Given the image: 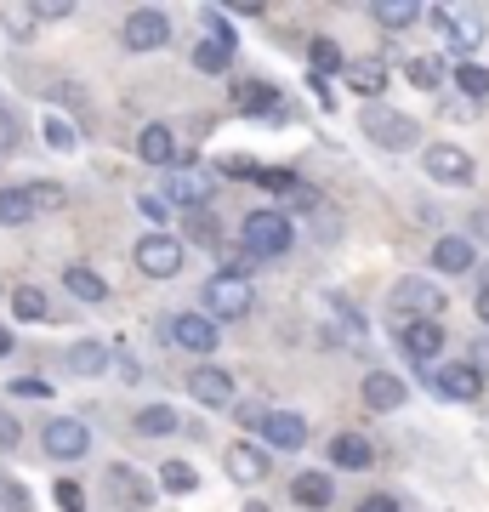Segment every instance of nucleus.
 Listing matches in <instances>:
<instances>
[{
    "label": "nucleus",
    "instance_id": "8",
    "mask_svg": "<svg viewBox=\"0 0 489 512\" xmlns=\"http://www.w3.org/2000/svg\"><path fill=\"white\" fill-rule=\"evenodd\" d=\"M40 444H46V456H57V461H80V456L91 450V433H86V421L57 416V421H46Z\"/></svg>",
    "mask_w": 489,
    "mask_h": 512
},
{
    "label": "nucleus",
    "instance_id": "25",
    "mask_svg": "<svg viewBox=\"0 0 489 512\" xmlns=\"http://www.w3.org/2000/svg\"><path fill=\"white\" fill-rule=\"evenodd\" d=\"M69 370H74V376H103V370H109V348H97V342H74V348H69Z\"/></svg>",
    "mask_w": 489,
    "mask_h": 512
},
{
    "label": "nucleus",
    "instance_id": "33",
    "mask_svg": "<svg viewBox=\"0 0 489 512\" xmlns=\"http://www.w3.org/2000/svg\"><path fill=\"white\" fill-rule=\"evenodd\" d=\"M171 427H177V410H171V404H148V410H137V433H148V439H154V433H171Z\"/></svg>",
    "mask_w": 489,
    "mask_h": 512
},
{
    "label": "nucleus",
    "instance_id": "47",
    "mask_svg": "<svg viewBox=\"0 0 489 512\" xmlns=\"http://www.w3.org/2000/svg\"><path fill=\"white\" fill-rule=\"evenodd\" d=\"M0 507H6V512H29V490H23V484H6Z\"/></svg>",
    "mask_w": 489,
    "mask_h": 512
},
{
    "label": "nucleus",
    "instance_id": "23",
    "mask_svg": "<svg viewBox=\"0 0 489 512\" xmlns=\"http://www.w3.org/2000/svg\"><path fill=\"white\" fill-rule=\"evenodd\" d=\"M290 495H296V501H302V507H330V495H336V484H330L325 473H302L296 478V484H290Z\"/></svg>",
    "mask_w": 489,
    "mask_h": 512
},
{
    "label": "nucleus",
    "instance_id": "24",
    "mask_svg": "<svg viewBox=\"0 0 489 512\" xmlns=\"http://www.w3.org/2000/svg\"><path fill=\"white\" fill-rule=\"evenodd\" d=\"M63 285H69L80 302H103V296H109V279L91 274V268H63Z\"/></svg>",
    "mask_w": 489,
    "mask_h": 512
},
{
    "label": "nucleus",
    "instance_id": "9",
    "mask_svg": "<svg viewBox=\"0 0 489 512\" xmlns=\"http://www.w3.org/2000/svg\"><path fill=\"white\" fill-rule=\"evenodd\" d=\"M188 393L205 404V410H234V376L217 365H200L194 376H188Z\"/></svg>",
    "mask_w": 489,
    "mask_h": 512
},
{
    "label": "nucleus",
    "instance_id": "12",
    "mask_svg": "<svg viewBox=\"0 0 489 512\" xmlns=\"http://www.w3.org/2000/svg\"><path fill=\"white\" fill-rule=\"evenodd\" d=\"M171 336H177V348H188V353H217V325L205 319V313H177L171 319Z\"/></svg>",
    "mask_w": 489,
    "mask_h": 512
},
{
    "label": "nucleus",
    "instance_id": "28",
    "mask_svg": "<svg viewBox=\"0 0 489 512\" xmlns=\"http://www.w3.org/2000/svg\"><path fill=\"white\" fill-rule=\"evenodd\" d=\"M308 57H313V74H319V80L342 69V46H336V40H325V35L308 40Z\"/></svg>",
    "mask_w": 489,
    "mask_h": 512
},
{
    "label": "nucleus",
    "instance_id": "32",
    "mask_svg": "<svg viewBox=\"0 0 489 512\" xmlns=\"http://www.w3.org/2000/svg\"><path fill=\"white\" fill-rule=\"evenodd\" d=\"M455 86H461V97L484 103V97H489V69H478V63H461V69H455Z\"/></svg>",
    "mask_w": 489,
    "mask_h": 512
},
{
    "label": "nucleus",
    "instance_id": "18",
    "mask_svg": "<svg viewBox=\"0 0 489 512\" xmlns=\"http://www.w3.org/2000/svg\"><path fill=\"white\" fill-rule=\"evenodd\" d=\"M359 393H364V404H370V410H399V404H404V382L393 376V370H370Z\"/></svg>",
    "mask_w": 489,
    "mask_h": 512
},
{
    "label": "nucleus",
    "instance_id": "2",
    "mask_svg": "<svg viewBox=\"0 0 489 512\" xmlns=\"http://www.w3.org/2000/svg\"><path fill=\"white\" fill-rule=\"evenodd\" d=\"M290 239H296V228H290L285 211H251L245 228H239L245 256H279V251H290Z\"/></svg>",
    "mask_w": 489,
    "mask_h": 512
},
{
    "label": "nucleus",
    "instance_id": "10",
    "mask_svg": "<svg viewBox=\"0 0 489 512\" xmlns=\"http://www.w3.org/2000/svg\"><path fill=\"white\" fill-rule=\"evenodd\" d=\"M228 63H234V29H228L222 18H211V40L194 46V69H200V74H222Z\"/></svg>",
    "mask_w": 489,
    "mask_h": 512
},
{
    "label": "nucleus",
    "instance_id": "16",
    "mask_svg": "<svg viewBox=\"0 0 489 512\" xmlns=\"http://www.w3.org/2000/svg\"><path fill=\"white\" fill-rule=\"evenodd\" d=\"M330 461L347 467V473H364V467L376 461V444L364 439V433H336V439H330Z\"/></svg>",
    "mask_w": 489,
    "mask_h": 512
},
{
    "label": "nucleus",
    "instance_id": "31",
    "mask_svg": "<svg viewBox=\"0 0 489 512\" xmlns=\"http://www.w3.org/2000/svg\"><path fill=\"white\" fill-rule=\"evenodd\" d=\"M160 484H165V490H177V495H194V490H200V473H194L188 461H165Z\"/></svg>",
    "mask_w": 489,
    "mask_h": 512
},
{
    "label": "nucleus",
    "instance_id": "44",
    "mask_svg": "<svg viewBox=\"0 0 489 512\" xmlns=\"http://www.w3.org/2000/svg\"><path fill=\"white\" fill-rule=\"evenodd\" d=\"M285 200H290V211H313V205H319V188H313V183H296Z\"/></svg>",
    "mask_w": 489,
    "mask_h": 512
},
{
    "label": "nucleus",
    "instance_id": "4",
    "mask_svg": "<svg viewBox=\"0 0 489 512\" xmlns=\"http://www.w3.org/2000/svg\"><path fill=\"white\" fill-rule=\"evenodd\" d=\"M364 131H370V143H381V148H393V154H404V148H416V120L410 114H393V109H364Z\"/></svg>",
    "mask_w": 489,
    "mask_h": 512
},
{
    "label": "nucleus",
    "instance_id": "7",
    "mask_svg": "<svg viewBox=\"0 0 489 512\" xmlns=\"http://www.w3.org/2000/svg\"><path fill=\"white\" fill-rule=\"evenodd\" d=\"M137 268H143L148 279L182 274V245L171 234H143V239H137Z\"/></svg>",
    "mask_w": 489,
    "mask_h": 512
},
{
    "label": "nucleus",
    "instance_id": "40",
    "mask_svg": "<svg viewBox=\"0 0 489 512\" xmlns=\"http://www.w3.org/2000/svg\"><path fill=\"white\" fill-rule=\"evenodd\" d=\"M410 80H416L421 92H433L438 80H444V63H438V57H416V63H410Z\"/></svg>",
    "mask_w": 489,
    "mask_h": 512
},
{
    "label": "nucleus",
    "instance_id": "48",
    "mask_svg": "<svg viewBox=\"0 0 489 512\" xmlns=\"http://www.w3.org/2000/svg\"><path fill=\"white\" fill-rule=\"evenodd\" d=\"M359 512H399V495H364Z\"/></svg>",
    "mask_w": 489,
    "mask_h": 512
},
{
    "label": "nucleus",
    "instance_id": "38",
    "mask_svg": "<svg viewBox=\"0 0 489 512\" xmlns=\"http://www.w3.org/2000/svg\"><path fill=\"white\" fill-rule=\"evenodd\" d=\"M217 234H222V228H217V217H211L205 205H200V211H188V239H200V245H217Z\"/></svg>",
    "mask_w": 489,
    "mask_h": 512
},
{
    "label": "nucleus",
    "instance_id": "19",
    "mask_svg": "<svg viewBox=\"0 0 489 512\" xmlns=\"http://www.w3.org/2000/svg\"><path fill=\"white\" fill-rule=\"evenodd\" d=\"M342 69H347V86H353L359 97L387 92V63H381V57H359V63H342Z\"/></svg>",
    "mask_w": 489,
    "mask_h": 512
},
{
    "label": "nucleus",
    "instance_id": "1",
    "mask_svg": "<svg viewBox=\"0 0 489 512\" xmlns=\"http://www.w3.org/2000/svg\"><path fill=\"white\" fill-rule=\"evenodd\" d=\"M251 279L245 274H228V268H222V274H211L205 279V319H211V325H217V319H245V313H251Z\"/></svg>",
    "mask_w": 489,
    "mask_h": 512
},
{
    "label": "nucleus",
    "instance_id": "15",
    "mask_svg": "<svg viewBox=\"0 0 489 512\" xmlns=\"http://www.w3.org/2000/svg\"><path fill=\"white\" fill-rule=\"evenodd\" d=\"M399 342H404V353H410L416 365H427V359H433V353L444 348V325H438V319H410Z\"/></svg>",
    "mask_w": 489,
    "mask_h": 512
},
{
    "label": "nucleus",
    "instance_id": "45",
    "mask_svg": "<svg viewBox=\"0 0 489 512\" xmlns=\"http://www.w3.org/2000/svg\"><path fill=\"white\" fill-rule=\"evenodd\" d=\"M18 439H23L18 416H12V410H0V450H18Z\"/></svg>",
    "mask_w": 489,
    "mask_h": 512
},
{
    "label": "nucleus",
    "instance_id": "20",
    "mask_svg": "<svg viewBox=\"0 0 489 512\" xmlns=\"http://www.w3.org/2000/svg\"><path fill=\"white\" fill-rule=\"evenodd\" d=\"M433 268H438V274H467V268H478V262H472V239L444 234L433 245Z\"/></svg>",
    "mask_w": 489,
    "mask_h": 512
},
{
    "label": "nucleus",
    "instance_id": "13",
    "mask_svg": "<svg viewBox=\"0 0 489 512\" xmlns=\"http://www.w3.org/2000/svg\"><path fill=\"white\" fill-rule=\"evenodd\" d=\"M211 188H217V177H205L200 165H182L177 177L165 183V194H171L177 205H188V211H200V205L211 200Z\"/></svg>",
    "mask_w": 489,
    "mask_h": 512
},
{
    "label": "nucleus",
    "instance_id": "11",
    "mask_svg": "<svg viewBox=\"0 0 489 512\" xmlns=\"http://www.w3.org/2000/svg\"><path fill=\"white\" fill-rule=\"evenodd\" d=\"M393 308L416 313V319H433V313H444V291H438V285H427V279H399Z\"/></svg>",
    "mask_w": 489,
    "mask_h": 512
},
{
    "label": "nucleus",
    "instance_id": "34",
    "mask_svg": "<svg viewBox=\"0 0 489 512\" xmlns=\"http://www.w3.org/2000/svg\"><path fill=\"white\" fill-rule=\"evenodd\" d=\"M12 308H18V319H52V313H46V296H40L35 285H18V291H12Z\"/></svg>",
    "mask_w": 489,
    "mask_h": 512
},
{
    "label": "nucleus",
    "instance_id": "5",
    "mask_svg": "<svg viewBox=\"0 0 489 512\" xmlns=\"http://www.w3.org/2000/svg\"><path fill=\"white\" fill-rule=\"evenodd\" d=\"M103 490H109V501H114L120 512H143L148 501H154V484H148L137 467H120V461L103 473Z\"/></svg>",
    "mask_w": 489,
    "mask_h": 512
},
{
    "label": "nucleus",
    "instance_id": "39",
    "mask_svg": "<svg viewBox=\"0 0 489 512\" xmlns=\"http://www.w3.org/2000/svg\"><path fill=\"white\" fill-rule=\"evenodd\" d=\"M52 501H57V512H86V490H80L74 478H57Z\"/></svg>",
    "mask_w": 489,
    "mask_h": 512
},
{
    "label": "nucleus",
    "instance_id": "6",
    "mask_svg": "<svg viewBox=\"0 0 489 512\" xmlns=\"http://www.w3.org/2000/svg\"><path fill=\"white\" fill-rule=\"evenodd\" d=\"M120 40H126L131 52H160L165 40H171V18L154 12V6H137L126 18V29H120Z\"/></svg>",
    "mask_w": 489,
    "mask_h": 512
},
{
    "label": "nucleus",
    "instance_id": "26",
    "mask_svg": "<svg viewBox=\"0 0 489 512\" xmlns=\"http://www.w3.org/2000/svg\"><path fill=\"white\" fill-rule=\"evenodd\" d=\"M279 97H273V86L268 80H239L234 86V109H245V114H256V109H273Z\"/></svg>",
    "mask_w": 489,
    "mask_h": 512
},
{
    "label": "nucleus",
    "instance_id": "14",
    "mask_svg": "<svg viewBox=\"0 0 489 512\" xmlns=\"http://www.w3.org/2000/svg\"><path fill=\"white\" fill-rule=\"evenodd\" d=\"M262 433H268L273 450H302L308 444V421L296 416V410H268L262 416Z\"/></svg>",
    "mask_w": 489,
    "mask_h": 512
},
{
    "label": "nucleus",
    "instance_id": "51",
    "mask_svg": "<svg viewBox=\"0 0 489 512\" xmlns=\"http://www.w3.org/2000/svg\"><path fill=\"white\" fill-rule=\"evenodd\" d=\"M0 143H12V109H6V97H0Z\"/></svg>",
    "mask_w": 489,
    "mask_h": 512
},
{
    "label": "nucleus",
    "instance_id": "27",
    "mask_svg": "<svg viewBox=\"0 0 489 512\" xmlns=\"http://www.w3.org/2000/svg\"><path fill=\"white\" fill-rule=\"evenodd\" d=\"M416 18H421L416 0H381V6H376V23H381V29H410Z\"/></svg>",
    "mask_w": 489,
    "mask_h": 512
},
{
    "label": "nucleus",
    "instance_id": "52",
    "mask_svg": "<svg viewBox=\"0 0 489 512\" xmlns=\"http://www.w3.org/2000/svg\"><path fill=\"white\" fill-rule=\"evenodd\" d=\"M478 319H484V325H489V285H484V291H478Z\"/></svg>",
    "mask_w": 489,
    "mask_h": 512
},
{
    "label": "nucleus",
    "instance_id": "3",
    "mask_svg": "<svg viewBox=\"0 0 489 512\" xmlns=\"http://www.w3.org/2000/svg\"><path fill=\"white\" fill-rule=\"evenodd\" d=\"M421 165H427V177H433V183H444V188L478 183V165H472V154H467V148H455V143H433L427 154H421Z\"/></svg>",
    "mask_w": 489,
    "mask_h": 512
},
{
    "label": "nucleus",
    "instance_id": "50",
    "mask_svg": "<svg viewBox=\"0 0 489 512\" xmlns=\"http://www.w3.org/2000/svg\"><path fill=\"white\" fill-rule=\"evenodd\" d=\"M234 416H239V427H262L268 410H262V404H234Z\"/></svg>",
    "mask_w": 489,
    "mask_h": 512
},
{
    "label": "nucleus",
    "instance_id": "22",
    "mask_svg": "<svg viewBox=\"0 0 489 512\" xmlns=\"http://www.w3.org/2000/svg\"><path fill=\"white\" fill-rule=\"evenodd\" d=\"M137 154H143L148 165H171V160H177V137H171V126H143Z\"/></svg>",
    "mask_w": 489,
    "mask_h": 512
},
{
    "label": "nucleus",
    "instance_id": "43",
    "mask_svg": "<svg viewBox=\"0 0 489 512\" xmlns=\"http://www.w3.org/2000/svg\"><path fill=\"white\" fill-rule=\"evenodd\" d=\"M467 359H472V376H478V382H484V376H489V336H478V342H472V348H467Z\"/></svg>",
    "mask_w": 489,
    "mask_h": 512
},
{
    "label": "nucleus",
    "instance_id": "41",
    "mask_svg": "<svg viewBox=\"0 0 489 512\" xmlns=\"http://www.w3.org/2000/svg\"><path fill=\"white\" fill-rule=\"evenodd\" d=\"M0 23L12 29V40H23L29 29H35V12H29V6H6V12H0Z\"/></svg>",
    "mask_w": 489,
    "mask_h": 512
},
{
    "label": "nucleus",
    "instance_id": "46",
    "mask_svg": "<svg viewBox=\"0 0 489 512\" xmlns=\"http://www.w3.org/2000/svg\"><path fill=\"white\" fill-rule=\"evenodd\" d=\"M12 393H18V399H52V387L35 382V376H18V382H12Z\"/></svg>",
    "mask_w": 489,
    "mask_h": 512
},
{
    "label": "nucleus",
    "instance_id": "35",
    "mask_svg": "<svg viewBox=\"0 0 489 512\" xmlns=\"http://www.w3.org/2000/svg\"><path fill=\"white\" fill-rule=\"evenodd\" d=\"M46 148H57V154H74V148H80V131L69 126V120H46Z\"/></svg>",
    "mask_w": 489,
    "mask_h": 512
},
{
    "label": "nucleus",
    "instance_id": "49",
    "mask_svg": "<svg viewBox=\"0 0 489 512\" xmlns=\"http://www.w3.org/2000/svg\"><path fill=\"white\" fill-rule=\"evenodd\" d=\"M137 205H143V217H154V222H165V217H171V205H165L160 194H143Z\"/></svg>",
    "mask_w": 489,
    "mask_h": 512
},
{
    "label": "nucleus",
    "instance_id": "29",
    "mask_svg": "<svg viewBox=\"0 0 489 512\" xmlns=\"http://www.w3.org/2000/svg\"><path fill=\"white\" fill-rule=\"evenodd\" d=\"M29 217H35V205L23 200V188H0V222L6 228H23Z\"/></svg>",
    "mask_w": 489,
    "mask_h": 512
},
{
    "label": "nucleus",
    "instance_id": "30",
    "mask_svg": "<svg viewBox=\"0 0 489 512\" xmlns=\"http://www.w3.org/2000/svg\"><path fill=\"white\" fill-rule=\"evenodd\" d=\"M444 29H450L455 52H472V46L484 40V23H478V18H455V12H450V18H444Z\"/></svg>",
    "mask_w": 489,
    "mask_h": 512
},
{
    "label": "nucleus",
    "instance_id": "21",
    "mask_svg": "<svg viewBox=\"0 0 489 512\" xmlns=\"http://www.w3.org/2000/svg\"><path fill=\"white\" fill-rule=\"evenodd\" d=\"M433 387L444 393V399H478V387H484V382H478L467 365H438L433 370Z\"/></svg>",
    "mask_w": 489,
    "mask_h": 512
},
{
    "label": "nucleus",
    "instance_id": "42",
    "mask_svg": "<svg viewBox=\"0 0 489 512\" xmlns=\"http://www.w3.org/2000/svg\"><path fill=\"white\" fill-rule=\"evenodd\" d=\"M29 12H35V23H63L74 6H69V0H40V6H29Z\"/></svg>",
    "mask_w": 489,
    "mask_h": 512
},
{
    "label": "nucleus",
    "instance_id": "37",
    "mask_svg": "<svg viewBox=\"0 0 489 512\" xmlns=\"http://www.w3.org/2000/svg\"><path fill=\"white\" fill-rule=\"evenodd\" d=\"M251 183L273 188V194H290V188H296V171H285V165H256V177H251Z\"/></svg>",
    "mask_w": 489,
    "mask_h": 512
},
{
    "label": "nucleus",
    "instance_id": "53",
    "mask_svg": "<svg viewBox=\"0 0 489 512\" xmlns=\"http://www.w3.org/2000/svg\"><path fill=\"white\" fill-rule=\"evenodd\" d=\"M0 353H12V336H6V330H0Z\"/></svg>",
    "mask_w": 489,
    "mask_h": 512
},
{
    "label": "nucleus",
    "instance_id": "36",
    "mask_svg": "<svg viewBox=\"0 0 489 512\" xmlns=\"http://www.w3.org/2000/svg\"><path fill=\"white\" fill-rule=\"evenodd\" d=\"M23 200L35 205V211H63V188L57 183H29L23 188Z\"/></svg>",
    "mask_w": 489,
    "mask_h": 512
},
{
    "label": "nucleus",
    "instance_id": "17",
    "mask_svg": "<svg viewBox=\"0 0 489 512\" xmlns=\"http://www.w3.org/2000/svg\"><path fill=\"white\" fill-rule=\"evenodd\" d=\"M228 478H234V484H262V478H268V450H256V444L239 439L234 450H228Z\"/></svg>",
    "mask_w": 489,
    "mask_h": 512
}]
</instances>
